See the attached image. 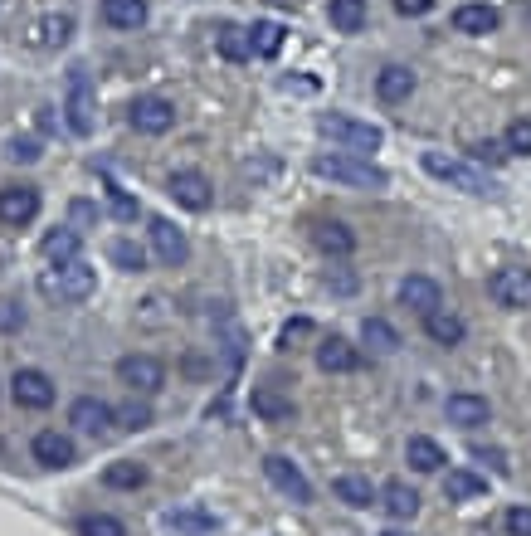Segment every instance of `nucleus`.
Instances as JSON below:
<instances>
[{
    "mask_svg": "<svg viewBox=\"0 0 531 536\" xmlns=\"http://www.w3.org/2000/svg\"><path fill=\"white\" fill-rule=\"evenodd\" d=\"M39 293L49 303H88L98 293V268L74 259V264H54L39 273Z\"/></svg>",
    "mask_w": 531,
    "mask_h": 536,
    "instance_id": "obj_1",
    "label": "nucleus"
},
{
    "mask_svg": "<svg viewBox=\"0 0 531 536\" xmlns=\"http://www.w3.org/2000/svg\"><path fill=\"white\" fill-rule=\"evenodd\" d=\"M312 171H317L322 181L351 186V191H380V186H385V171H380V166H371V156L322 152V156H312Z\"/></svg>",
    "mask_w": 531,
    "mask_h": 536,
    "instance_id": "obj_2",
    "label": "nucleus"
},
{
    "mask_svg": "<svg viewBox=\"0 0 531 536\" xmlns=\"http://www.w3.org/2000/svg\"><path fill=\"white\" fill-rule=\"evenodd\" d=\"M317 132L351 156H371L385 142V132H380L376 122H361V117H346V113H322L317 117Z\"/></svg>",
    "mask_w": 531,
    "mask_h": 536,
    "instance_id": "obj_3",
    "label": "nucleus"
},
{
    "mask_svg": "<svg viewBox=\"0 0 531 536\" xmlns=\"http://www.w3.org/2000/svg\"><path fill=\"white\" fill-rule=\"evenodd\" d=\"M424 171H429L434 181H444V186L463 191V195H497L493 176H488V171H478V166H473V161H463V156L424 152Z\"/></svg>",
    "mask_w": 531,
    "mask_h": 536,
    "instance_id": "obj_4",
    "label": "nucleus"
},
{
    "mask_svg": "<svg viewBox=\"0 0 531 536\" xmlns=\"http://www.w3.org/2000/svg\"><path fill=\"white\" fill-rule=\"evenodd\" d=\"M64 122H69V132H74V137H88V132L98 127V98H93V78H88V69H83V64H78V69H69Z\"/></svg>",
    "mask_w": 531,
    "mask_h": 536,
    "instance_id": "obj_5",
    "label": "nucleus"
},
{
    "mask_svg": "<svg viewBox=\"0 0 531 536\" xmlns=\"http://www.w3.org/2000/svg\"><path fill=\"white\" fill-rule=\"evenodd\" d=\"M117 381L127 385L132 395H156L166 385V366L156 356H147V351H132V356L117 361Z\"/></svg>",
    "mask_w": 531,
    "mask_h": 536,
    "instance_id": "obj_6",
    "label": "nucleus"
},
{
    "mask_svg": "<svg viewBox=\"0 0 531 536\" xmlns=\"http://www.w3.org/2000/svg\"><path fill=\"white\" fill-rule=\"evenodd\" d=\"M10 395H15L20 410H49V405H54V381H49L39 366H20V371L10 376Z\"/></svg>",
    "mask_w": 531,
    "mask_h": 536,
    "instance_id": "obj_7",
    "label": "nucleus"
},
{
    "mask_svg": "<svg viewBox=\"0 0 531 536\" xmlns=\"http://www.w3.org/2000/svg\"><path fill=\"white\" fill-rule=\"evenodd\" d=\"M264 478L283 493V498L293 502H312V483H307V473L298 468L293 459H283V454H268L264 459Z\"/></svg>",
    "mask_w": 531,
    "mask_h": 536,
    "instance_id": "obj_8",
    "label": "nucleus"
},
{
    "mask_svg": "<svg viewBox=\"0 0 531 536\" xmlns=\"http://www.w3.org/2000/svg\"><path fill=\"white\" fill-rule=\"evenodd\" d=\"M488 293L497 307H531V268H497L488 278Z\"/></svg>",
    "mask_w": 531,
    "mask_h": 536,
    "instance_id": "obj_9",
    "label": "nucleus"
},
{
    "mask_svg": "<svg viewBox=\"0 0 531 536\" xmlns=\"http://www.w3.org/2000/svg\"><path fill=\"white\" fill-rule=\"evenodd\" d=\"M127 122H132L137 132H147V137H161V132L176 127V108H171L166 98H137V103L127 108Z\"/></svg>",
    "mask_w": 531,
    "mask_h": 536,
    "instance_id": "obj_10",
    "label": "nucleus"
},
{
    "mask_svg": "<svg viewBox=\"0 0 531 536\" xmlns=\"http://www.w3.org/2000/svg\"><path fill=\"white\" fill-rule=\"evenodd\" d=\"M166 195L176 200V205H186V210H205L210 200H215V186L200 176V171H171V181H166Z\"/></svg>",
    "mask_w": 531,
    "mask_h": 536,
    "instance_id": "obj_11",
    "label": "nucleus"
},
{
    "mask_svg": "<svg viewBox=\"0 0 531 536\" xmlns=\"http://www.w3.org/2000/svg\"><path fill=\"white\" fill-rule=\"evenodd\" d=\"M147 234H152V249H156V259L166 268H181L186 264V254H190V244H186V234L176 230L166 215H156L152 225H147Z\"/></svg>",
    "mask_w": 531,
    "mask_h": 536,
    "instance_id": "obj_12",
    "label": "nucleus"
},
{
    "mask_svg": "<svg viewBox=\"0 0 531 536\" xmlns=\"http://www.w3.org/2000/svg\"><path fill=\"white\" fill-rule=\"evenodd\" d=\"M35 215H39V191L35 186H5V191H0V225L20 230V225H30Z\"/></svg>",
    "mask_w": 531,
    "mask_h": 536,
    "instance_id": "obj_13",
    "label": "nucleus"
},
{
    "mask_svg": "<svg viewBox=\"0 0 531 536\" xmlns=\"http://www.w3.org/2000/svg\"><path fill=\"white\" fill-rule=\"evenodd\" d=\"M30 454H35V463H44V468H74L78 449L69 434H59V429H39L35 444H30Z\"/></svg>",
    "mask_w": 531,
    "mask_h": 536,
    "instance_id": "obj_14",
    "label": "nucleus"
},
{
    "mask_svg": "<svg viewBox=\"0 0 531 536\" xmlns=\"http://www.w3.org/2000/svg\"><path fill=\"white\" fill-rule=\"evenodd\" d=\"M69 424L98 439V434H108V429L117 424V410L113 405H103L98 395H83V400H74V410H69Z\"/></svg>",
    "mask_w": 531,
    "mask_h": 536,
    "instance_id": "obj_15",
    "label": "nucleus"
},
{
    "mask_svg": "<svg viewBox=\"0 0 531 536\" xmlns=\"http://www.w3.org/2000/svg\"><path fill=\"white\" fill-rule=\"evenodd\" d=\"M69 35H74V15L69 10H49V15H39L30 25V44L35 49H59V44H69Z\"/></svg>",
    "mask_w": 531,
    "mask_h": 536,
    "instance_id": "obj_16",
    "label": "nucleus"
},
{
    "mask_svg": "<svg viewBox=\"0 0 531 536\" xmlns=\"http://www.w3.org/2000/svg\"><path fill=\"white\" fill-rule=\"evenodd\" d=\"M400 303L415 307L419 317H429L434 307H444V293H439V283H434V278H424V273H410V278L400 283Z\"/></svg>",
    "mask_w": 531,
    "mask_h": 536,
    "instance_id": "obj_17",
    "label": "nucleus"
},
{
    "mask_svg": "<svg viewBox=\"0 0 531 536\" xmlns=\"http://www.w3.org/2000/svg\"><path fill=\"white\" fill-rule=\"evenodd\" d=\"M497 25H502V15H497L493 5H483V0H468V5H458L454 10L458 35H493Z\"/></svg>",
    "mask_w": 531,
    "mask_h": 536,
    "instance_id": "obj_18",
    "label": "nucleus"
},
{
    "mask_svg": "<svg viewBox=\"0 0 531 536\" xmlns=\"http://www.w3.org/2000/svg\"><path fill=\"white\" fill-rule=\"evenodd\" d=\"M317 366H322V371H332V376H346V371H356V366H361V351L346 342V337H327V342L317 346Z\"/></svg>",
    "mask_w": 531,
    "mask_h": 536,
    "instance_id": "obj_19",
    "label": "nucleus"
},
{
    "mask_svg": "<svg viewBox=\"0 0 531 536\" xmlns=\"http://www.w3.org/2000/svg\"><path fill=\"white\" fill-rule=\"evenodd\" d=\"M249 405H254V415L268 424H283L293 420V400L278 390V385H254V395H249Z\"/></svg>",
    "mask_w": 531,
    "mask_h": 536,
    "instance_id": "obj_20",
    "label": "nucleus"
},
{
    "mask_svg": "<svg viewBox=\"0 0 531 536\" xmlns=\"http://www.w3.org/2000/svg\"><path fill=\"white\" fill-rule=\"evenodd\" d=\"M424 337L439 346H458L463 337H468V327H463V317L458 312H449V307H434L429 317H424Z\"/></svg>",
    "mask_w": 531,
    "mask_h": 536,
    "instance_id": "obj_21",
    "label": "nucleus"
},
{
    "mask_svg": "<svg viewBox=\"0 0 531 536\" xmlns=\"http://www.w3.org/2000/svg\"><path fill=\"white\" fill-rule=\"evenodd\" d=\"M166 527H176V532H186V536H205V532L220 527V517H215L210 507L186 502V507H171V512H166Z\"/></svg>",
    "mask_w": 531,
    "mask_h": 536,
    "instance_id": "obj_22",
    "label": "nucleus"
},
{
    "mask_svg": "<svg viewBox=\"0 0 531 536\" xmlns=\"http://www.w3.org/2000/svg\"><path fill=\"white\" fill-rule=\"evenodd\" d=\"M312 239H317V249L332 254V259H346V254L356 249V234L346 230L342 220H317V225H312Z\"/></svg>",
    "mask_w": 531,
    "mask_h": 536,
    "instance_id": "obj_23",
    "label": "nucleus"
},
{
    "mask_svg": "<svg viewBox=\"0 0 531 536\" xmlns=\"http://www.w3.org/2000/svg\"><path fill=\"white\" fill-rule=\"evenodd\" d=\"M380 507H385L395 522H410V517L419 512V493L405 483V478H395V483H385V488H380Z\"/></svg>",
    "mask_w": 531,
    "mask_h": 536,
    "instance_id": "obj_24",
    "label": "nucleus"
},
{
    "mask_svg": "<svg viewBox=\"0 0 531 536\" xmlns=\"http://www.w3.org/2000/svg\"><path fill=\"white\" fill-rule=\"evenodd\" d=\"M444 415H449V424L478 429V424H488V400H483V395H449V400H444Z\"/></svg>",
    "mask_w": 531,
    "mask_h": 536,
    "instance_id": "obj_25",
    "label": "nucleus"
},
{
    "mask_svg": "<svg viewBox=\"0 0 531 536\" xmlns=\"http://www.w3.org/2000/svg\"><path fill=\"white\" fill-rule=\"evenodd\" d=\"M376 93H380V103H405L415 93V74L405 64H390V69L376 74Z\"/></svg>",
    "mask_w": 531,
    "mask_h": 536,
    "instance_id": "obj_26",
    "label": "nucleus"
},
{
    "mask_svg": "<svg viewBox=\"0 0 531 536\" xmlns=\"http://www.w3.org/2000/svg\"><path fill=\"white\" fill-rule=\"evenodd\" d=\"M327 20H332V30H342V35H361L366 20H371V10H366V0H332V5H327Z\"/></svg>",
    "mask_w": 531,
    "mask_h": 536,
    "instance_id": "obj_27",
    "label": "nucleus"
},
{
    "mask_svg": "<svg viewBox=\"0 0 531 536\" xmlns=\"http://www.w3.org/2000/svg\"><path fill=\"white\" fill-rule=\"evenodd\" d=\"M488 493V478H478L473 468H449L444 473V498L449 502H468V498H483Z\"/></svg>",
    "mask_w": 531,
    "mask_h": 536,
    "instance_id": "obj_28",
    "label": "nucleus"
},
{
    "mask_svg": "<svg viewBox=\"0 0 531 536\" xmlns=\"http://www.w3.org/2000/svg\"><path fill=\"white\" fill-rule=\"evenodd\" d=\"M103 20L113 30H142L147 25V0H103Z\"/></svg>",
    "mask_w": 531,
    "mask_h": 536,
    "instance_id": "obj_29",
    "label": "nucleus"
},
{
    "mask_svg": "<svg viewBox=\"0 0 531 536\" xmlns=\"http://www.w3.org/2000/svg\"><path fill=\"white\" fill-rule=\"evenodd\" d=\"M405 459H410V468L415 473H439L444 463H449V454L434 444V439H424V434H415L410 444H405Z\"/></svg>",
    "mask_w": 531,
    "mask_h": 536,
    "instance_id": "obj_30",
    "label": "nucleus"
},
{
    "mask_svg": "<svg viewBox=\"0 0 531 536\" xmlns=\"http://www.w3.org/2000/svg\"><path fill=\"white\" fill-rule=\"evenodd\" d=\"M103 483L117 488V493H137V488L147 483V468H142V463H132V459H117V463L103 468Z\"/></svg>",
    "mask_w": 531,
    "mask_h": 536,
    "instance_id": "obj_31",
    "label": "nucleus"
},
{
    "mask_svg": "<svg viewBox=\"0 0 531 536\" xmlns=\"http://www.w3.org/2000/svg\"><path fill=\"white\" fill-rule=\"evenodd\" d=\"M332 493H337L346 507H371V502H376V488H371V478H361V473H342V478L332 483Z\"/></svg>",
    "mask_w": 531,
    "mask_h": 536,
    "instance_id": "obj_32",
    "label": "nucleus"
},
{
    "mask_svg": "<svg viewBox=\"0 0 531 536\" xmlns=\"http://www.w3.org/2000/svg\"><path fill=\"white\" fill-rule=\"evenodd\" d=\"M361 342L371 346V351H380V356H390V351H400V332L385 317H366L361 322Z\"/></svg>",
    "mask_w": 531,
    "mask_h": 536,
    "instance_id": "obj_33",
    "label": "nucleus"
},
{
    "mask_svg": "<svg viewBox=\"0 0 531 536\" xmlns=\"http://www.w3.org/2000/svg\"><path fill=\"white\" fill-rule=\"evenodd\" d=\"M39 249H44L49 264H74L78 259V230H49Z\"/></svg>",
    "mask_w": 531,
    "mask_h": 536,
    "instance_id": "obj_34",
    "label": "nucleus"
},
{
    "mask_svg": "<svg viewBox=\"0 0 531 536\" xmlns=\"http://www.w3.org/2000/svg\"><path fill=\"white\" fill-rule=\"evenodd\" d=\"M220 54H225L229 64H249V59H254L249 30H239V25H220Z\"/></svg>",
    "mask_w": 531,
    "mask_h": 536,
    "instance_id": "obj_35",
    "label": "nucleus"
},
{
    "mask_svg": "<svg viewBox=\"0 0 531 536\" xmlns=\"http://www.w3.org/2000/svg\"><path fill=\"white\" fill-rule=\"evenodd\" d=\"M249 44H254L259 59H273V54L283 49V25H278V20H259V25L249 30Z\"/></svg>",
    "mask_w": 531,
    "mask_h": 536,
    "instance_id": "obj_36",
    "label": "nucleus"
},
{
    "mask_svg": "<svg viewBox=\"0 0 531 536\" xmlns=\"http://www.w3.org/2000/svg\"><path fill=\"white\" fill-rule=\"evenodd\" d=\"M108 254H113V264L127 268V273H142V268H147V254H142L132 239H113V249H108Z\"/></svg>",
    "mask_w": 531,
    "mask_h": 536,
    "instance_id": "obj_37",
    "label": "nucleus"
},
{
    "mask_svg": "<svg viewBox=\"0 0 531 536\" xmlns=\"http://www.w3.org/2000/svg\"><path fill=\"white\" fill-rule=\"evenodd\" d=\"M78 532L83 536H127V527H122L117 517H108V512H88V517L78 522Z\"/></svg>",
    "mask_w": 531,
    "mask_h": 536,
    "instance_id": "obj_38",
    "label": "nucleus"
},
{
    "mask_svg": "<svg viewBox=\"0 0 531 536\" xmlns=\"http://www.w3.org/2000/svg\"><path fill=\"white\" fill-rule=\"evenodd\" d=\"M502 142H507V152L512 156H531V117H517V122L507 127Z\"/></svg>",
    "mask_w": 531,
    "mask_h": 536,
    "instance_id": "obj_39",
    "label": "nucleus"
},
{
    "mask_svg": "<svg viewBox=\"0 0 531 536\" xmlns=\"http://www.w3.org/2000/svg\"><path fill=\"white\" fill-rule=\"evenodd\" d=\"M117 424H122V429H132V434H137V429H147V424H152V410H147V405H137V400H132V405H122V410H117Z\"/></svg>",
    "mask_w": 531,
    "mask_h": 536,
    "instance_id": "obj_40",
    "label": "nucleus"
},
{
    "mask_svg": "<svg viewBox=\"0 0 531 536\" xmlns=\"http://www.w3.org/2000/svg\"><path fill=\"white\" fill-rule=\"evenodd\" d=\"M108 205H113L117 220H137V200L122 191V186H113V181H108Z\"/></svg>",
    "mask_w": 531,
    "mask_h": 536,
    "instance_id": "obj_41",
    "label": "nucleus"
},
{
    "mask_svg": "<svg viewBox=\"0 0 531 536\" xmlns=\"http://www.w3.org/2000/svg\"><path fill=\"white\" fill-rule=\"evenodd\" d=\"M5 156H10V161H25V166H30V161H39V142H35V137H10Z\"/></svg>",
    "mask_w": 531,
    "mask_h": 536,
    "instance_id": "obj_42",
    "label": "nucleus"
},
{
    "mask_svg": "<svg viewBox=\"0 0 531 536\" xmlns=\"http://www.w3.org/2000/svg\"><path fill=\"white\" fill-rule=\"evenodd\" d=\"M473 459H478V463H493V473H512V463H507V454H502V449L478 444V449H473Z\"/></svg>",
    "mask_w": 531,
    "mask_h": 536,
    "instance_id": "obj_43",
    "label": "nucleus"
},
{
    "mask_svg": "<svg viewBox=\"0 0 531 536\" xmlns=\"http://www.w3.org/2000/svg\"><path fill=\"white\" fill-rule=\"evenodd\" d=\"M507 536H531V507H512L507 512Z\"/></svg>",
    "mask_w": 531,
    "mask_h": 536,
    "instance_id": "obj_44",
    "label": "nucleus"
},
{
    "mask_svg": "<svg viewBox=\"0 0 531 536\" xmlns=\"http://www.w3.org/2000/svg\"><path fill=\"white\" fill-rule=\"evenodd\" d=\"M303 337H312V322H307V317H293V322L283 327V337H278V346H293V342H303Z\"/></svg>",
    "mask_w": 531,
    "mask_h": 536,
    "instance_id": "obj_45",
    "label": "nucleus"
},
{
    "mask_svg": "<svg viewBox=\"0 0 531 536\" xmlns=\"http://www.w3.org/2000/svg\"><path fill=\"white\" fill-rule=\"evenodd\" d=\"M473 156H478V161H493V166H497V161H507L512 152H507V142H478V147H473Z\"/></svg>",
    "mask_w": 531,
    "mask_h": 536,
    "instance_id": "obj_46",
    "label": "nucleus"
},
{
    "mask_svg": "<svg viewBox=\"0 0 531 536\" xmlns=\"http://www.w3.org/2000/svg\"><path fill=\"white\" fill-rule=\"evenodd\" d=\"M395 10H400V15H429L434 0H395Z\"/></svg>",
    "mask_w": 531,
    "mask_h": 536,
    "instance_id": "obj_47",
    "label": "nucleus"
},
{
    "mask_svg": "<svg viewBox=\"0 0 531 536\" xmlns=\"http://www.w3.org/2000/svg\"><path fill=\"white\" fill-rule=\"evenodd\" d=\"M0 327H5V332H15V327H25V312H15V307H5V312H0Z\"/></svg>",
    "mask_w": 531,
    "mask_h": 536,
    "instance_id": "obj_48",
    "label": "nucleus"
},
{
    "mask_svg": "<svg viewBox=\"0 0 531 536\" xmlns=\"http://www.w3.org/2000/svg\"><path fill=\"white\" fill-rule=\"evenodd\" d=\"M273 5H278V10H298V0H273Z\"/></svg>",
    "mask_w": 531,
    "mask_h": 536,
    "instance_id": "obj_49",
    "label": "nucleus"
},
{
    "mask_svg": "<svg viewBox=\"0 0 531 536\" xmlns=\"http://www.w3.org/2000/svg\"><path fill=\"white\" fill-rule=\"evenodd\" d=\"M522 15H531V0H527V5H522Z\"/></svg>",
    "mask_w": 531,
    "mask_h": 536,
    "instance_id": "obj_50",
    "label": "nucleus"
},
{
    "mask_svg": "<svg viewBox=\"0 0 531 536\" xmlns=\"http://www.w3.org/2000/svg\"><path fill=\"white\" fill-rule=\"evenodd\" d=\"M385 536H405V532H395V527H390V532H385Z\"/></svg>",
    "mask_w": 531,
    "mask_h": 536,
    "instance_id": "obj_51",
    "label": "nucleus"
}]
</instances>
